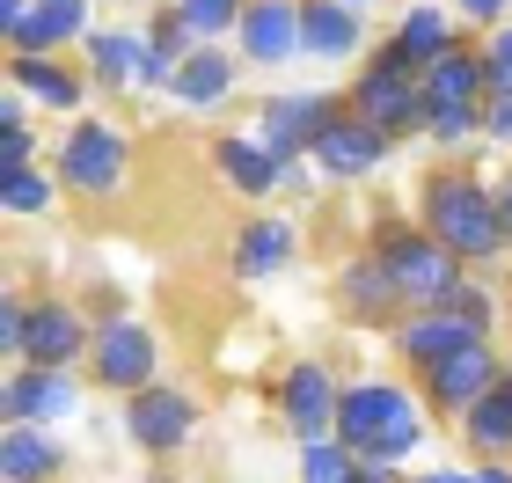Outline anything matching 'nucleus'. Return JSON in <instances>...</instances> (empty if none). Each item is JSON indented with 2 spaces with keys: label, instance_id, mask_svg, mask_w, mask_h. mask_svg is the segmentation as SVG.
<instances>
[{
  "label": "nucleus",
  "instance_id": "1",
  "mask_svg": "<svg viewBox=\"0 0 512 483\" xmlns=\"http://www.w3.org/2000/svg\"><path fill=\"white\" fill-rule=\"evenodd\" d=\"M337 447H352L359 462H403L417 447V403L388 381H359L337 396Z\"/></svg>",
  "mask_w": 512,
  "mask_h": 483
},
{
  "label": "nucleus",
  "instance_id": "2",
  "mask_svg": "<svg viewBox=\"0 0 512 483\" xmlns=\"http://www.w3.org/2000/svg\"><path fill=\"white\" fill-rule=\"evenodd\" d=\"M432 235L447 249H461V257H491V249H505V213L491 191H476L461 176H439L432 183Z\"/></svg>",
  "mask_w": 512,
  "mask_h": 483
},
{
  "label": "nucleus",
  "instance_id": "3",
  "mask_svg": "<svg viewBox=\"0 0 512 483\" xmlns=\"http://www.w3.org/2000/svg\"><path fill=\"white\" fill-rule=\"evenodd\" d=\"M381 264H388V279H395L403 301H417V308H454L461 279H454V249L447 242H425V235H403V227H395L388 249H381Z\"/></svg>",
  "mask_w": 512,
  "mask_h": 483
},
{
  "label": "nucleus",
  "instance_id": "4",
  "mask_svg": "<svg viewBox=\"0 0 512 483\" xmlns=\"http://www.w3.org/2000/svg\"><path fill=\"white\" fill-rule=\"evenodd\" d=\"M417 66L403 59V44H388L381 66L359 81V118L366 125H381V132H410V125H425V88L410 81Z\"/></svg>",
  "mask_w": 512,
  "mask_h": 483
},
{
  "label": "nucleus",
  "instance_id": "5",
  "mask_svg": "<svg viewBox=\"0 0 512 483\" xmlns=\"http://www.w3.org/2000/svg\"><path fill=\"white\" fill-rule=\"evenodd\" d=\"M81 388L66 381V366H22L8 374L0 388V410H8V425H44V418H74Z\"/></svg>",
  "mask_w": 512,
  "mask_h": 483
},
{
  "label": "nucleus",
  "instance_id": "6",
  "mask_svg": "<svg viewBox=\"0 0 512 483\" xmlns=\"http://www.w3.org/2000/svg\"><path fill=\"white\" fill-rule=\"evenodd\" d=\"M96 374H103V388H154V337L139 322L110 315L96 330Z\"/></svg>",
  "mask_w": 512,
  "mask_h": 483
},
{
  "label": "nucleus",
  "instance_id": "7",
  "mask_svg": "<svg viewBox=\"0 0 512 483\" xmlns=\"http://www.w3.org/2000/svg\"><path fill=\"white\" fill-rule=\"evenodd\" d=\"M256 125H264V132H256L264 154L278 161V169H293V154L315 147V132L330 125V103H322V96H278V103H264V118H256Z\"/></svg>",
  "mask_w": 512,
  "mask_h": 483
},
{
  "label": "nucleus",
  "instance_id": "8",
  "mask_svg": "<svg viewBox=\"0 0 512 483\" xmlns=\"http://www.w3.org/2000/svg\"><path fill=\"white\" fill-rule=\"evenodd\" d=\"M59 176L74 183V191H110V183L125 176V140L110 125H74V140L59 154Z\"/></svg>",
  "mask_w": 512,
  "mask_h": 483
},
{
  "label": "nucleus",
  "instance_id": "9",
  "mask_svg": "<svg viewBox=\"0 0 512 483\" xmlns=\"http://www.w3.org/2000/svg\"><path fill=\"white\" fill-rule=\"evenodd\" d=\"M381 154H388V132H381V125H366V118H352V125L330 118V125L315 132V161H322L330 176H366Z\"/></svg>",
  "mask_w": 512,
  "mask_h": 483
},
{
  "label": "nucleus",
  "instance_id": "10",
  "mask_svg": "<svg viewBox=\"0 0 512 483\" xmlns=\"http://www.w3.org/2000/svg\"><path fill=\"white\" fill-rule=\"evenodd\" d=\"M461 344H483V315L432 308V315H417L410 330H403V359H417V366H439V359H454Z\"/></svg>",
  "mask_w": 512,
  "mask_h": 483
},
{
  "label": "nucleus",
  "instance_id": "11",
  "mask_svg": "<svg viewBox=\"0 0 512 483\" xmlns=\"http://www.w3.org/2000/svg\"><path fill=\"white\" fill-rule=\"evenodd\" d=\"M286 425L300 432V440H330V425H337V388L322 366H293L286 374Z\"/></svg>",
  "mask_w": 512,
  "mask_h": 483
},
{
  "label": "nucleus",
  "instance_id": "12",
  "mask_svg": "<svg viewBox=\"0 0 512 483\" xmlns=\"http://www.w3.org/2000/svg\"><path fill=\"white\" fill-rule=\"evenodd\" d=\"M191 396H176V388H139V403H132V440L139 447H183L191 440Z\"/></svg>",
  "mask_w": 512,
  "mask_h": 483
},
{
  "label": "nucleus",
  "instance_id": "13",
  "mask_svg": "<svg viewBox=\"0 0 512 483\" xmlns=\"http://www.w3.org/2000/svg\"><path fill=\"white\" fill-rule=\"evenodd\" d=\"M88 59H96V74H103L110 88H132V81H169L161 52H154V44H139V37H125V30H96V37H88Z\"/></svg>",
  "mask_w": 512,
  "mask_h": 483
},
{
  "label": "nucleus",
  "instance_id": "14",
  "mask_svg": "<svg viewBox=\"0 0 512 483\" xmlns=\"http://www.w3.org/2000/svg\"><path fill=\"white\" fill-rule=\"evenodd\" d=\"M242 52L264 59V66L300 52V8L293 0H256V8H242Z\"/></svg>",
  "mask_w": 512,
  "mask_h": 483
},
{
  "label": "nucleus",
  "instance_id": "15",
  "mask_svg": "<svg viewBox=\"0 0 512 483\" xmlns=\"http://www.w3.org/2000/svg\"><path fill=\"white\" fill-rule=\"evenodd\" d=\"M81 344H88V330H81L74 308H30V344H22L30 366H66Z\"/></svg>",
  "mask_w": 512,
  "mask_h": 483
},
{
  "label": "nucleus",
  "instance_id": "16",
  "mask_svg": "<svg viewBox=\"0 0 512 483\" xmlns=\"http://www.w3.org/2000/svg\"><path fill=\"white\" fill-rule=\"evenodd\" d=\"M81 30H88V0H30V22H22L15 52H59Z\"/></svg>",
  "mask_w": 512,
  "mask_h": 483
},
{
  "label": "nucleus",
  "instance_id": "17",
  "mask_svg": "<svg viewBox=\"0 0 512 483\" xmlns=\"http://www.w3.org/2000/svg\"><path fill=\"white\" fill-rule=\"evenodd\" d=\"M491 381H498V366H491V352H483V344H461L454 359H439V366H432L439 403H454V410H469V403H476Z\"/></svg>",
  "mask_w": 512,
  "mask_h": 483
},
{
  "label": "nucleus",
  "instance_id": "18",
  "mask_svg": "<svg viewBox=\"0 0 512 483\" xmlns=\"http://www.w3.org/2000/svg\"><path fill=\"white\" fill-rule=\"evenodd\" d=\"M300 44H308L315 59H344L359 44V15L344 8V0H308V8H300Z\"/></svg>",
  "mask_w": 512,
  "mask_h": 483
},
{
  "label": "nucleus",
  "instance_id": "19",
  "mask_svg": "<svg viewBox=\"0 0 512 483\" xmlns=\"http://www.w3.org/2000/svg\"><path fill=\"white\" fill-rule=\"evenodd\" d=\"M0 476H8V483H52V476H59V440H44L37 425H8Z\"/></svg>",
  "mask_w": 512,
  "mask_h": 483
},
{
  "label": "nucleus",
  "instance_id": "20",
  "mask_svg": "<svg viewBox=\"0 0 512 483\" xmlns=\"http://www.w3.org/2000/svg\"><path fill=\"white\" fill-rule=\"evenodd\" d=\"M220 169H227V183H235V191H249V198H264V191H278V161L264 154V140H227L220 147Z\"/></svg>",
  "mask_w": 512,
  "mask_h": 483
},
{
  "label": "nucleus",
  "instance_id": "21",
  "mask_svg": "<svg viewBox=\"0 0 512 483\" xmlns=\"http://www.w3.org/2000/svg\"><path fill=\"white\" fill-rule=\"evenodd\" d=\"M461 418H469V440L476 447H491V454L512 447V381H491L469 410H461Z\"/></svg>",
  "mask_w": 512,
  "mask_h": 483
},
{
  "label": "nucleus",
  "instance_id": "22",
  "mask_svg": "<svg viewBox=\"0 0 512 483\" xmlns=\"http://www.w3.org/2000/svg\"><path fill=\"white\" fill-rule=\"evenodd\" d=\"M483 74H491L483 59H469V52H447L439 66H425V103H476Z\"/></svg>",
  "mask_w": 512,
  "mask_h": 483
},
{
  "label": "nucleus",
  "instance_id": "23",
  "mask_svg": "<svg viewBox=\"0 0 512 483\" xmlns=\"http://www.w3.org/2000/svg\"><path fill=\"white\" fill-rule=\"evenodd\" d=\"M169 88H176L183 103H220L227 88H235V66H227L220 52H191V59L176 66V81H169Z\"/></svg>",
  "mask_w": 512,
  "mask_h": 483
},
{
  "label": "nucleus",
  "instance_id": "24",
  "mask_svg": "<svg viewBox=\"0 0 512 483\" xmlns=\"http://www.w3.org/2000/svg\"><path fill=\"white\" fill-rule=\"evenodd\" d=\"M395 44H403L410 66H439V59H447V15H439V8H410Z\"/></svg>",
  "mask_w": 512,
  "mask_h": 483
},
{
  "label": "nucleus",
  "instance_id": "25",
  "mask_svg": "<svg viewBox=\"0 0 512 483\" xmlns=\"http://www.w3.org/2000/svg\"><path fill=\"white\" fill-rule=\"evenodd\" d=\"M286 257H293V227H286V220H256L249 235H242V271H249V279L278 271Z\"/></svg>",
  "mask_w": 512,
  "mask_h": 483
},
{
  "label": "nucleus",
  "instance_id": "26",
  "mask_svg": "<svg viewBox=\"0 0 512 483\" xmlns=\"http://www.w3.org/2000/svg\"><path fill=\"white\" fill-rule=\"evenodd\" d=\"M15 81L30 88V96H44V103H59V110H74V103H81V88L66 81L59 66L44 59V52H22V59H15Z\"/></svg>",
  "mask_w": 512,
  "mask_h": 483
},
{
  "label": "nucleus",
  "instance_id": "27",
  "mask_svg": "<svg viewBox=\"0 0 512 483\" xmlns=\"http://www.w3.org/2000/svg\"><path fill=\"white\" fill-rule=\"evenodd\" d=\"M300 476H308V483H359V454H352V447L315 440V447H308V462H300Z\"/></svg>",
  "mask_w": 512,
  "mask_h": 483
},
{
  "label": "nucleus",
  "instance_id": "28",
  "mask_svg": "<svg viewBox=\"0 0 512 483\" xmlns=\"http://www.w3.org/2000/svg\"><path fill=\"white\" fill-rule=\"evenodd\" d=\"M344 301L352 308H381V301H403L388 279V264H359V271H344Z\"/></svg>",
  "mask_w": 512,
  "mask_h": 483
},
{
  "label": "nucleus",
  "instance_id": "29",
  "mask_svg": "<svg viewBox=\"0 0 512 483\" xmlns=\"http://www.w3.org/2000/svg\"><path fill=\"white\" fill-rule=\"evenodd\" d=\"M176 15L191 22V37H220L227 22H242V0H183Z\"/></svg>",
  "mask_w": 512,
  "mask_h": 483
},
{
  "label": "nucleus",
  "instance_id": "30",
  "mask_svg": "<svg viewBox=\"0 0 512 483\" xmlns=\"http://www.w3.org/2000/svg\"><path fill=\"white\" fill-rule=\"evenodd\" d=\"M425 132L432 140H469L476 132V103H425Z\"/></svg>",
  "mask_w": 512,
  "mask_h": 483
},
{
  "label": "nucleus",
  "instance_id": "31",
  "mask_svg": "<svg viewBox=\"0 0 512 483\" xmlns=\"http://www.w3.org/2000/svg\"><path fill=\"white\" fill-rule=\"evenodd\" d=\"M22 161H30V125H22V103H8V118H0V176H15Z\"/></svg>",
  "mask_w": 512,
  "mask_h": 483
},
{
  "label": "nucleus",
  "instance_id": "32",
  "mask_svg": "<svg viewBox=\"0 0 512 483\" xmlns=\"http://www.w3.org/2000/svg\"><path fill=\"white\" fill-rule=\"evenodd\" d=\"M0 191H8V205H15V213H44V205H52V183H44V176H30V169L0 176Z\"/></svg>",
  "mask_w": 512,
  "mask_h": 483
},
{
  "label": "nucleus",
  "instance_id": "33",
  "mask_svg": "<svg viewBox=\"0 0 512 483\" xmlns=\"http://www.w3.org/2000/svg\"><path fill=\"white\" fill-rule=\"evenodd\" d=\"M0 344H8V359H22V344H30V315H22L15 301L0 308Z\"/></svg>",
  "mask_w": 512,
  "mask_h": 483
},
{
  "label": "nucleus",
  "instance_id": "34",
  "mask_svg": "<svg viewBox=\"0 0 512 483\" xmlns=\"http://www.w3.org/2000/svg\"><path fill=\"white\" fill-rule=\"evenodd\" d=\"M483 66H491L498 88H512V30H498V44H491V59H483Z\"/></svg>",
  "mask_w": 512,
  "mask_h": 483
},
{
  "label": "nucleus",
  "instance_id": "35",
  "mask_svg": "<svg viewBox=\"0 0 512 483\" xmlns=\"http://www.w3.org/2000/svg\"><path fill=\"white\" fill-rule=\"evenodd\" d=\"M498 132V140H512V88H498V103H491V118H483Z\"/></svg>",
  "mask_w": 512,
  "mask_h": 483
},
{
  "label": "nucleus",
  "instance_id": "36",
  "mask_svg": "<svg viewBox=\"0 0 512 483\" xmlns=\"http://www.w3.org/2000/svg\"><path fill=\"white\" fill-rule=\"evenodd\" d=\"M22 22H30V0H0V30H8V44L22 37Z\"/></svg>",
  "mask_w": 512,
  "mask_h": 483
},
{
  "label": "nucleus",
  "instance_id": "37",
  "mask_svg": "<svg viewBox=\"0 0 512 483\" xmlns=\"http://www.w3.org/2000/svg\"><path fill=\"white\" fill-rule=\"evenodd\" d=\"M512 8V0H461V15H476V22H498Z\"/></svg>",
  "mask_w": 512,
  "mask_h": 483
},
{
  "label": "nucleus",
  "instance_id": "38",
  "mask_svg": "<svg viewBox=\"0 0 512 483\" xmlns=\"http://www.w3.org/2000/svg\"><path fill=\"white\" fill-rule=\"evenodd\" d=\"M417 483H483V476H476V469H469V476H461V469H432V476H417Z\"/></svg>",
  "mask_w": 512,
  "mask_h": 483
},
{
  "label": "nucleus",
  "instance_id": "39",
  "mask_svg": "<svg viewBox=\"0 0 512 483\" xmlns=\"http://www.w3.org/2000/svg\"><path fill=\"white\" fill-rule=\"evenodd\" d=\"M498 213H505V235H512V183H505V198H498Z\"/></svg>",
  "mask_w": 512,
  "mask_h": 483
},
{
  "label": "nucleus",
  "instance_id": "40",
  "mask_svg": "<svg viewBox=\"0 0 512 483\" xmlns=\"http://www.w3.org/2000/svg\"><path fill=\"white\" fill-rule=\"evenodd\" d=\"M476 476H483V483H512V476H505V469H476Z\"/></svg>",
  "mask_w": 512,
  "mask_h": 483
},
{
  "label": "nucleus",
  "instance_id": "41",
  "mask_svg": "<svg viewBox=\"0 0 512 483\" xmlns=\"http://www.w3.org/2000/svg\"><path fill=\"white\" fill-rule=\"evenodd\" d=\"M344 8H366V0H344Z\"/></svg>",
  "mask_w": 512,
  "mask_h": 483
}]
</instances>
